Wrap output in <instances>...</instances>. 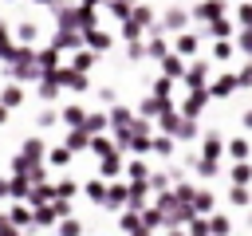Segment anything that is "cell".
Returning <instances> with one entry per match:
<instances>
[{
	"label": "cell",
	"instance_id": "obj_1",
	"mask_svg": "<svg viewBox=\"0 0 252 236\" xmlns=\"http://www.w3.org/2000/svg\"><path fill=\"white\" fill-rule=\"evenodd\" d=\"M87 43L102 51V47H110V35H106V31H87Z\"/></svg>",
	"mask_w": 252,
	"mask_h": 236
},
{
	"label": "cell",
	"instance_id": "obj_2",
	"mask_svg": "<svg viewBox=\"0 0 252 236\" xmlns=\"http://www.w3.org/2000/svg\"><path fill=\"white\" fill-rule=\"evenodd\" d=\"M20 102H24V90L20 87H8L4 90V106H20Z\"/></svg>",
	"mask_w": 252,
	"mask_h": 236
},
{
	"label": "cell",
	"instance_id": "obj_3",
	"mask_svg": "<svg viewBox=\"0 0 252 236\" xmlns=\"http://www.w3.org/2000/svg\"><path fill=\"white\" fill-rule=\"evenodd\" d=\"M87 197H91V201H106V189H102V181H91V185H87Z\"/></svg>",
	"mask_w": 252,
	"mask_h": 236
},
{
	"label": "cell",
	"instance_id": "obj_4",
	"mask_svg": "<svg viewBox=\"0 0 252 236\" xmlns=\"http://www.w3.org/2000/svg\"><path fill=\"white\" fill-rule=\"evenodd\" d=\"M248 201H252V193H248L244 185H236V189H232V205H248Z\"/></svg>",
	"mask_w": 252,
	"mask_h": 236
},
{
	"label": "cell",
	"instance_id": "obj_5",
	"mask_svg": "<svg viewBox=\"0 0 252 236\" xmlns=\"http://www.w3.org/2000/svg\"><path fill=\"white\" fill-rule=\"evenodd\" d=\"M209 224H213V232H217V236H224V232H228V224H232V220H228V216H213V220H209Z\"/></svg>",
	"mask_w": 252,
	"mask_h": 236
},
{
	"label": "cell",
	"instance_id": "obj_6",
	"mask_svg": "<svg viewBox=\"0 0 252 236\" xmlns=\"http://www.w3.org/2000/svg\"><path fill=\"white\" fill-rule=\"evenodd\" d=\"M71 161V149H51V165H67Z\"/></svg>",
	"mask_w": 252,
	"mask_h": 236
},
{
	"label": "cell",
	"instance_id": "obj_7",
	"mask_svg": "<svg viewBox=\"0 0 252 236\" xmlns=\"http://www.w3.org/2000/svg\"><path fill=\"white\" fill-rule=\"evenodd\" d=\"M75 43H79V39H75L71 31H59V39H55V47H75Z\"/></svg>",
	"mask_w": 252,
	"mask_h": 236
},
{
	"label": "cell",
	"instance_id": "obj_8",
	"mask_svg": "<svg viewBox=\"0 0 252 236\" xmlns=\"http://www.w3.org/2000/svg\"><path fill=\"white\" fill-rule=\"evenodd\" d=\"M177 51H197V39H193V35H181V39H177Z\"/></svg>",
	"mask_w": 252,
	"mask_h": 236
},
{
	"label": "cell",
	"instance_id": "obj_9",
	"mask_svg": "<svg viewBox=\"0 0 252 236\" xmlns=\"http://www.w3.org/2000/svg\"><path fill=\"white\" fill-rule=\"evenodd\" d=\"M165 24H169V28H181V24H185V12H169Z\"/></svg>",
	"mask_w": 252,
	"mask_h": 236
},
{
	"label": "cell",
	"instance_id": "obj_10",
	"mask_svg": "<svg viewBox=\"0 0 252 236\" xmlns=\"http://www.w3.org/2000/svg\"><path fill=\"white\" fill-rule=\"evenodd\" d=\"M39 31H35V24H20V39H35Z\"/></svg>",
	"mask_w": 252,
	"mask_h": 236
},
{
	"label": "cell",
	"instance_id": "obj_11",
	"mask_svg": "<svg viewBox=\"0 0 252 236\" xmlns=\"http://www.w3.org/2000/svg\"><path fill=\"white\" fill-rule=\"evenodd\" d=\"M75 71H91V51H83V55L75 59Z\"/></svg>",
	"mask_w": 252,
	"mask_h": 236
},
{
	"label": "cell",
	"instance_id": "obj_12",
	"mask_svg": "<svg viewBox=\"0 0 252 236\" xmlns=\"http://www.w3.org/2000/svg\"><path fill=\"white\" fill-rule=\"evenodd\" d=\"M59 232H63V236H79V220H67V224H59Z\"/></svg>",
	"mask_w": 252,
	"mask_h": 236
},
{
	"label": "cell",
	"instance_id": "obj_13",
	"mask_svg": "<svg viewBox=\"0 0 252 236\" xmlns=\"http://www.w3.org/2000/svg\"><path fill=\"white\" fill-rule=\"evenodd\" d=\"M110 4H114V8H110L114 16H126V12H130V4H126V0H110Z\"/></svg>",
	"mask_w": 252,
	"mask_h": 236
},
{
	"label": "cell",
	"instance_id": "obj_14",
	"mask_svg": "<svg viewBox=\"0 0 252 236\" xmlns=\"http://www.w3.org/2000/svg\"><path fill=\"white\" fill-rule=\"evenodd\" d=\"M232 177H236V181H248V177H252V169H248V165H236V169H232Z\"/></svg>",
	"mask_w": 252,
	"mask_h": 236
},
{
	"label": "cell",
	"instance_id": "obj_15",
	"mask_svg": "<svg viewBox=\"0 0 252 236\" xmlns=\"http://www.w3.org/2000/svg\"><path fill=\"white\" fill-rule=\"evenodd\" d=\"M12 220H16V224H28V220H32V212H28V208H16V212H12Z\"/></svg>",
	"mask_w": 252,
	"mask_h": 236
},
{
	"label": "cell",
	"instance_id": "obj_16",
	"mask_svg": "<svg viewBox=\"0 0 252 236\" xmlns=\"http://www.w3.org/2000/svg\"><path fill=\"white\" fill-rule=\"evenodd\" d=\"M165 75H181V63L177 59H165Z\"/></svg>",
	"mask_w": 252,
	"mask_h": 236
},
{
	"label": "cell",
	"instance_id": "obj_17",
	"mask_svg": "<svg viewBox=\"0 0 252 236\" xmlns=\"http://www.w3.org/2000/svg\"><path fill=\"white\" fill-rule=\"evenodd\" d=\"M240 47H244V51H252V31H240Z\"/></svg>",
	"mask_w": 252,
	"mask_h": 236
},
{
	"label": "cell",
	"instance_id": "obj_18",
	"mask_svg": "<svg viewBox=\"0 0 252 236\" xmlns=\"http://www.w3.org/2000/svg\"><path fill=\"white\" fill-rule=\"evenodd\" d=\"M240 20H244V24H252V8H240Z\"/></svg>",
	"mask_w": 252,
	"mask_h": 236
}]
</instances>
